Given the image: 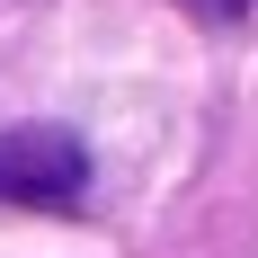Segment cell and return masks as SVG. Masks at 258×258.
I'll return each mask as SVG.
<instances>
[{
  "instance_id": "6da1fadb",
  "label": "cell",
  "mask_w": 258,
  "mask_h": 258,
  "mask_svg": "<svg viewBox=\"0 0 258 258\" xmlns=\"http://www.w3.org/2000/svg\"><path fill=\"white\" fill-rule=\"evenodd\" d=\"M0 205H27V214L89 205V143L72 125H9L0 134Z\"/></svg>"
},
{
  "instance_id": "7a4b0ae2",
  "label": "cell",
  "mask_w": 258,
  "mask_h": 258,
  "mask_svg": "<svg viewBox=\"0 0 258 258\" xmlns=\"http://www.w3.org/2000/svg\"><path fill=\"white\" fill-rule=\"evenodd\" d=\"M187 18H214V27H240V18H258V0H178Z\"/></svg>"
}]
</instances>
